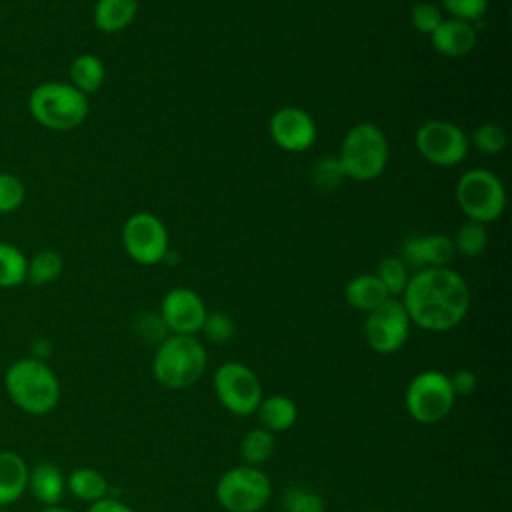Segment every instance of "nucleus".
<instances>
[{"mask_svg": "<svg viewBox=\"0 0 512 512\" xmlns=\"http://www.w3.org/2000/svg\"><path fill=\"white\" fill-rule=\"evenodd\" d=\"M388 154V138L382 128L372 122H360L346 132L338 162L346 178L368 182L384 172Z\"/></svg>", "mask_w": 512, "mask_h": 512, "instance_id": "39448f33", "label": "nucleus"}, {"mask_svg": "<svg viewBox=\"0 0 512 512\" xmlns=\"http://www.w3.org/2000/svg\"><path fill=\"white\" fill-rule=\"evenodd\" d=\"M214 496L226 512H260L272 498V480L260 466L238 464L218 478Z\"/></svg>", "mask_w": 512, "mask_h": 512, "instance_id": "0eeeda50", "label": "nucleus"}, {"mask_svg": "<svg viewBox=\"0 0 512 512\" xmlns=\"http://www.w3.org/2000/svg\"><path fill=\"white\" fill-rule=\"evenodd\" d=\"M88 512H136L132 506H128L124 500L114 498V496H106L98 502H92Z\"/></svg>", "mask_w": 512, "mask_h": 512, "instance_id": "4c0bfd02", "label": "nucleus"}, {"mask_svg": "<svg viewBox=\"0 0 512 512\" xmlns=\"http://www.w3.org/2000/svg\"><path fill=\"white\" fill-rule=\"evenodd\" d=\"M412 324L426 332L456 328L470 310V288L462 274L448 266L416 270L400 296Z\"/></svg>", "mask_w": 512, "mask_h": 512, "instance_id": "f257e3e1", "label": "nucleus"}, {"mask_svg": "<svg viewBox=\"0 0 512 512\" xmlns=\"http://www.w3.org/2000/svg\"><path fill=\"white\" fill-rule=\"evenodd\" d=\"M392 298L376 274H358L348 280L344 288V300L348 306L360 312H372L382 302Z\"/></svg>", "mask_w": 512, "mask_h": 512, "instance_id": "aec40b11", "label": "nucleus"}, {"mask_svg": "<svg viewBox=\"0 0 512 512\" xmlns=\"http://www.w3.org/2000/svg\"><path fill=\"white\" fill-rule=\"evenodd\" d=\"M442 8L448 12V18L474 24L486 14L488 0H442Z\"/></svg>", "mask_w": 512, "mask_h": 512, "instance_id": "72a5a7b5", "label": "nucleus"}, {"mask_svg": "<svg viewBox=\"0 0 512 512\" xmlns=\"http://www.w3.org/2000/svg\"><path fill=\"white\" fill-rule=\"evenodd\" d=\"M254 414L258 416V422L264 430L278 434V432H288L296 424L298 406L290 396L270 394L260 400Z\"/></svg>", "mask_w": 512, "mask_h": 512, "instance_id": "a211bd4d", "label": "nucleus"}, {"mask_svg": "<svg viewBox=\"0 0 512 512\" xmlns=\"http://www.w3.org/2000/svg\"><path fill=\"white\" fill-rule=\"evenodd\" d=\"M444 20L442 16V10L434 4V2H428V0H422V2H416L412 8H410V24L414 26V30H418L420 34H432L438 24Z\"/></svg>", "mask_w": 512, "mask_h": 512, "instance_id": "2f4dec72", "label": "nucleus"}, {"mask_svg": "<svg viewBox=\"0 0 512 512\" xmlns=\"http://www.w3.org/2000/svg\"><path fill=\"white\" fill-rule=\"evenodd\" d=\"M344 172L342 166L338 162V158H322L314 164L312 168V182L322 188V190H332L336 186H340V182L344 180Z\"/></svg>", "mask_w": 512, "mask_h": 512, "instance_id": "f704fd0d", "label": "nucleus"}, {"mask_svg": "<svg viewBox=\"0 0 512 512\" xmlns=\"http://www.w3.org/2000/svg\"><path fill=\"white\" fill-rule=\"evenodd\" d=\"M26 490L44 506H58L66 492V476L52 462H38L28 468Z\"/></svg>", "mask_w": 512, "mask_h": 512, "instance_id": "f3484780", "label": "nucleus"}, {"mask_svg": "<svg viewBox=\"0 0 512 512\" xmlns=\"http://www.w3.org/2000/svg\"><path fill=\"white\" fill-rule=\"evenodd\" d=\"M410 318L400 302V298H388L378 308L366 314L364 338L366 344L382 356L396 354L402 350L410 336Z\"/></svg>", "mask_w": 512, "mask_h": 512, "instance_id": "f8f14e48", "label": "nucleus"}, {"mask_svg": "<svg viewBox=\"0 0 512 512\" xmlns=\"http://www.w3.org/2000/svg\"><path fill=\"white\" fill-rule=\"evenodd\" d=\"M32 118L48 130H72L80 126L88 112V96L70 82H42L28 96Z\"/></svg>", "mask_w": 512, "mask_h": 512, "instance_id": "20e7f679", "label": "nucleus"}, {"mask_svg": "<svg viewBox=\"0 0 512 512\" xmlns=\"http://www.w3.org/2000/svg\"><path fill=\"white\" fill-rule=\"evenodd\" d=\"M26 254L8 242H0V288H14L26 282Z\"/></svg>", "mask_w": 512, "mask_h": 512, "instance_id": "a878e982", "label": "nucleus"}, {"mask_svg": "<svg viewBox=\"0 0 512 512\" xmlns=\"http://www.w3.org/2000/svg\"><path fill=\"white\" fill-rule=\"evenodd\" d=\"M64 270V260L56 250H40L32 258H28L26 266V282L34 286L54 282Z\"/></svg>", "mask_w": 512, "mask_h": 512, "instance_id": "393cba45", "label": "nucleus"}, {"mask_svg": "<svg viewBox=\"0 0 512 512\" xmlns=\"http://www.w3.org/2000/svg\"><path fill=\"white\" fill-rule=\"evenodd\" d=\"M28 486V464L12 450L0 452V506L20 500Z\"/></svg>", "mask_w": 512, "mask_h": 512, "instance_id": "6ab92c4d", "label": "nucleus"}, {"mask_svg": "<svg viewBox=\"0 0 512 512\" xmlns=\"http://www.w3.org/2000/svg\"><path fill=\"white\" fill-rule=\"evenodd\" d=\"M208 368V352L196 336L168 334L154 352L152 376L168 390H186Z\"/></svg>", "mask_w": 512, "mask_h": 512, "instance_id": "7ed1b4c3", "label": "nucleus"}, {"mask_svg": "<svg viewBox=\"0 0 512 512\" xmlns=\"http://www.w3.org/2000/svg\"><path fill=\"white\" fill-rule=\"evenodd\" d=\"M456 404L448 374L440 370H422L410 378L404 390V408L408 416L424 426L446 420Z\"/></svg>", "mask_w": 512, "mask_h": 512, "instance_id": "423d86ee", "label": "nucleus"}, {"mask_svg": "<svg viewBox=\"0 0 512 512\" xmlns=\"http://www.w3.org/2000/svg\"><path fill=\"white\" fill-rule=\"evenodd\" d=\"M216 400L234 416H252L264 398L256 372L238 360L222 362L212 374Z\"/></svg>", "mask_w": 512, "mask_h": 512, "instance_id": "1a4fd4ad", "label": "nucleus"}, {"mask_svg": "<svg viewBox=\"0 0 512 512\" xmlns=\"http://www.w3.org/2000/svg\"><path fill=\"white\" fill-rule=\"evenodd\" d=\"M122 246L136 264H160L170 250L168 230L158 216L150 212H136L128 216L122 226Z\"/></svg>", "mask_w": 512, "mask_h": 512, "instance_id": "9d476101", "label": "nucleus"}, {"mask_svg": "<svg viewBox=\"0 0 512 512\" xmlns=\"http://www.w3.org/2000/svg\"><path fill=\"white\" fill-rule=\"evenodd\" d=\"M376 278L384 284L386 292L392 296V298H400L406 284H408V266L402 262L400 256H386L378 262L376 266Z\"/></svg>", "mask_w": 512, "mask_h": 512, "instance_id": "bb28decb", "label": "nucleus"}, {"mask_svg": "<svg viewBox=\"0 0 512 512\" xmlns=\"http://www.w3.org/2000/svg\"><path fill=\"white\" fill-rule=\"evenodd\" d=\"M200 332L206 336V340H210L214 344H224V342L232 340V336L236 332V324L228 314L216 310V312L206 314V320H204Z\"/></svg>", "mask_w": 512, "mask_h": 512, "instance_id": "473e14b6", "label": "nucleus"}, {"mask_svg": "<svg viewBox=\"0 0 512 512\" xmlns=\"http://www.w3.org/2000/svg\"><path fill=\"white\" fill-rule=\"evenodd\" d=\"M268 132L278 148L286 152H304L316 142L318 128L304 108L282 106L272 114Z\"/></svg>", "mask_w": 512, "mask_h": 512, "instance_id": "4468645a", "label": "nucleus"}, {"mask_svg": "<svg viewBox=\"0 0 512 512\" xmlns=\"http://www.w3.org/2000/svg\"><path fill=\"white\" fill-rule=\"evenodd\" d=\"M40 512H72L70 508H62V506H46L44 510H40Z\"/></svg>", "mask_w": 512, "mask_h": 512, "instance_id": "58836bf2", "label": "nucleus"}, {"mask_svg": "<svg viewBox=\"0 0 512 512\" xmlns=\"http://www.w3.org/2000/svg\"><path fill=\"white\" fill-rule=\"evenodd\" d=\"M420 156L434 166H456L468 154V136L464 130L448 120H428L420 124L414 136Z\"/></svg>", "mask_w": 512, "mask_h": 512, "instance_id": "9b49d317", "label": "nucleus"}, {"mask_svg": "<svg viewBox=\"0 0 512 512\" xmlns=\"http://www.w3.org/2000/svg\"><path fill=\"white\" fill-rule=\"evenodd\" d=\"M452 244H454V250L462 256H478L486 250V244H488V232L484 228V224L480 222H472V220H466L464 224L458 226L454 238H452Z\"/></svg>", "mask_w": 512, "mask_h": 512, "instance_id": "cd10ccee", "label": "nucleus"}, {"mask_svg": "<svg viewBox=\"0 0 512 512\" xmlns=\"http://www.w3.org/2000/svg\"><path fill=\"white\" fill-rule=\"evenodd\" d=\"M4 388L14 406L32 416L52 412L60 402V380L40 358H20L4 374Z\"/></svg>", "mask_w": 512, "mask_h": 512, "instance_id": "f03ea898", "label": "nucleus"}, {"mask_svg": "<svg viewBox=\"0 0 512 512\" xmlns=\"http://www.w3.org/2000/svg\"><path fill=\"white\" fill-rule=\"evenodd\" d=\"M138 14V0H98L94 4V26L104 34L126 30Z\"/></svg>", "mask_w": 512, "mask_h": 512, "instance_id": "412c9836", "label": "nucleus"}, {"mask_svg": "<svg viewBox=\"0 0 512 512\" xmlns=\"http://www.w3.org/2000/svg\"><path fill=\"white\" fill-rule=\"evenodd\" d=\"M134 328H136V334L146 340V342H156L160 344L166 336H168V330L160 318L158 312H140L136 316V322H134Z\"/></svg>", "mask_w": 512, "mask_h": 512, "instance_id": "c9c22d12", "label": "nucleus"}, {"mask_svg": "<svg viewBox=\"0 0 512 512\" xmlns=\"http://www.w3.org/2000/svg\"><path fill=\"white\" fill-rule=\"evenodd\" d=\"M276 450V438L272 432L264 430L262 426L250 428L240 440V458L248 466H262L272 458Z\"/></svg>", "mask_w": 512, "mask_h": 512, "instance_id": "b1692460", "label": "nucleus"}, {"mask_svg": "<svg viewBox=\"0 0 512 512\" xmlns=\"http://www.w3.org/2000/svg\"><path fill=\"white\" fill-rule=\"evenodd\" d=\"M158 314L168 334L196 336L202 330L208 308L196 290L176 286L164 294Z\"/></svg>", "mask_w": 512, "mask_h": 512, "instance_id": "ddd939ff", "label": "nucleus"}, {"mask_svg": "<svg viewBox=\"0 0 512 512\" xmlns=\"http://www.w3.org/2000/svg\"><path fill=\"white\" fill-rule=\"evenodd\" d=\"M106 78V68L102 60L94 54H78L70 62V84L80 90L82 94H94L100 90Z\"/></svg>", "mask_w": 512, "mask_h": 512, "instance_id": "5701e85b", "label": "nucleus"}, {"mask_svg": "<svg viewBox=\"0 0 512 512\" xmlns=\"http://www.w3.org/2000/svg\"><path fill=\"white\" fill-rule=\"evenodd\" d=\"M454 254L452 238L440 232L410 236L402 246V262L414 270L448 266Z\"/></svg>", "mask_w": 512, "mask_h": 512, "instance_id": "2eb2a0df", "label": "nucleus"}, {"mask_svg": "<svg viewBox=\"0 0 512 512\" xmlns=\"http://www.w3.org/2000/svg\"><path fill=\"white\" fill-rule=\"evenodd\" d=\"M468 142H472V146L476 150H480L482 154H500L504 152L506 144H508V134L506 130L496 124V122H486L482 126H478L470 136Z\"/></svg>", "mask_w": 512, "mask_h": 512, "instance_id": "c756f323", "label": "nucleus"}, {"mask_svg": "<svg viewBox=\"0 0 512 512\" xmlns=\"http://www.w3.org/2000/svg\"><path fill=\"white\" fill-rule=\"evenodd\" d=\"M448 378H450V386H452V392L456 398L470 396L478 388V376L468 368H460V370L452 372Z\"/></svg>", "mask_w": 512, "mask_h": 512, "instance_id": "e433bc0d", "label": "nucleus"}, {"mask_svg": "<svg viewBox=\"0 0 512 512\" xmlns=\"http://www.w3.org/2000/svg\"><path fill=\"white\" fill-rule=\"evenodd\" d=\"M282 512H324V498L306 486H290L282 494Z\"/></svg>", "mask_w": 512, "mask_h": 512, "instance_id": "c85d7f7f", "label": "nucleus"}, {"mask_svg": "<svg viewBox=\"0 0 512 512\" xmlns=\"http://www.w3.org/2000/svg\"><path fill=\"white\" fill-rule=\"evenodd\" d=\"M456 202L468 220L486 226L502 216L506 208V190L494 172L486 168H470L458 178Z\"/></svg>", "mask_w": 512, "mask_h": 512, "instance_id": "6e6552de", "label": "nucleus"}, {"mask_svg": "<svg viewBox=\"0 0 512 512\" xmlns=\"http://www.w3.org/2000/svg\"><path fill=\"white\" fill-rule=\"evenodd\" d=\"M478 34L474 24L456 20V18H444L438 28L430 34L432 48L446 56V58H462L476 46Z\"/></svg>", "mask_w": 512, "mask_h": 512, "instance_id": "dca6fc26", "label": "nucleus"}, {"mask_svg": "<svg viewBox=\"0 0 512 512\" xmlns=\"http://www.w3.org/2000/svg\"><path fill=\"white\" fill-rule=\"evenodd\" d=\"M66 490L76 500L92 504V502L106 498L110 486H108L106 476L100 470L90 468V466H80V468H74L66 476Z\"/></svg>", "mask_w": 512, "mask_h": 512, "instance_id": "4be33fe9", "label": "nucleus"}, {"mask_svg": "<svg viewBox=\"0 0 512 512\" xmlns=\"http://www.w3.org/2000/svg\"><path fill=\"white\" fill-rule=\"evenodd\" d=\"M26 188L22 178L10 172H0V214L18 210L24 204Z\"/></svg>", "mask_w": 512, "mask_h": 512, "instance_id": "7c9ffc66", "label": "nucleus"}]
</instances>
